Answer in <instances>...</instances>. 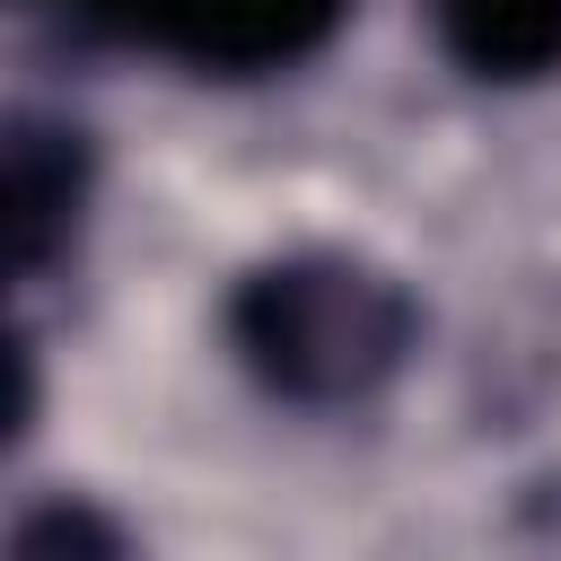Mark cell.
<instances>
[{
    "label": "cell",
    "mask_w": 561,
    "mask_h": 561,
    "mask_svg": "<svg viewBox=\"0 0 561 561\" xmlns=\"http://www.w3.org/2000/svg\"><path fill=\"white\" fill-rule=\"evenodd\" d=\"M9 561H131V543L114 535V517H96L88 500H44L18 517Z\"/></svg>",
    "instance_id": "5b68a950"
},
{
    "label": "cell",
    "mask_w": 561,
    "mask_h": 561,
    "mask_svg": "<svg viewBox=\"0 0 561 561\" xmlns=\"http://www.w3.org/2000/svg\"><path fill=\"white\" fill-rule=\"evenodd\" d=\"M70 9L193 70H289L342 18V0H70Z\"/></svg>",
    "instance_id": "7a4b0ae2"
},
{
    "label": "cell",
    "mask_w": 561,
    "mask_h": 561,
    "mask_svg": "<svg viewBox=\"0 0 561 561\" xmlns=\"http://www.w3.org/2000/svg\"><path fill=\"white\" fill-rule=\"evenodd\" d=\"M70 219H79V140L18 123V140H9V263L35 272L70 237Z\"/></svg>",
    "instance_id": "277c9868"
},
{
    "label": "cell",
    "mask_w": 561,
    "mask_h": 561,
    "mask_svg": "<svg viewBox=\"0 0 561 561\" xmlns=\"http://www.w3.org/2000/svg\"><path fill=\"white\" fill-rule=\"evenodd\" d=\"M237 359L289 403H359L412 351V298L351 254H280L228 298Z\"/></svg>",
    "instance_id": "6da1fadb"
},
{
    "label": "cell",
    "mask_w": 561,
    "mask_h": 561,
    "mask_svg": "<svg viewBox=\"0 0 561 561\" xmlns=\"http://www.w3.org/2000/svg\"><path fill=\"white\" fill-rule=\"evenodd\" d=\"M438 35L473 79L561 70V0H438Z\"/></svg>",
    "instance_id": "3957f363"
}]
</instances>
